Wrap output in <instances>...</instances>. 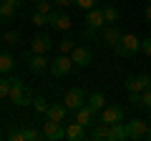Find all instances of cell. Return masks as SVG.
<instances>
[{"label":"cell","instance_id":"1","mask_svg":"<svg viewBox=\"0 0 151 141\" xmlns=\"http://www.w3.org/2000/svg\"><path fill=\"white\" fill-rule=\"evenodd\" d=\"M139 50H141V40L136 38L134 33H124L121 40L116 43V48H113V53L121 55V58H131V55H136Z\"/></svg>","mask_w":151,"mask_h":141},{"label":"cell","instance_id":"2","mask_svg":"<svg viewBox=\"0 0 151 141\" xmlns=\"http://www.w3.org/2000/svg\"><path fill=\"white\" fill-rule=\"evenodd\" d=\"M10 103L13 106H28V103H33V96H30V91L25 88V83L20 81V78H10Z\"/></svg>","mask_w":151,"mask_h":141},{"label":"cell","instance_id":"3","mask_svg":"<svg viewBox=\"0 0 151 141\" xmlns=\"http://www.w3.org/2000/svg\"><path fill=\"white\" fill-rule=\"evenodd\" d=\"M23 60L28 63V68L33 73H45L50 68V60H48V53H33V50H25L23 53Z\"/></svg>","mask_w":151,"mask_h":141},{"label":"cell","instance_id":"4","mask_svg":"<svg viewBox=\"0 0 151 141\" xmlns=\"http://www.w3.org/2000/svg\"><path fill=\"white\" fill-rule=\"evenodd\" d=\"M73 68H76V65H73V58L65 55V53H60L55 60H50V68H48V70H50V76H53V78H63V76H68Z\"/></svg>","mask_w":151,"mask_h":141},{"label":"cell","instance_id":"5","mask_svg":"<svg viewBox=\"0 0 151 141\" xmlns=\"http://www.w3.org/2000/svg\"><path fill=\"white\" fill-rule=\"evenodd\" d=\"M70 23H73V20H70V15L63 10V8L48 13V25L53 28V30H63V33H65V30L70 28Z\"/></svg>","mask_w":151,"mask_h":141},{"label":"cell","instance_id":"6","mask_svg":"<svg viewBox=\"0 0 151 141\" xmlns=\"http://www.w3.org/2000/svg\"><path fill=\"white\" fill-rule=\"evenodd\" d=\"M40 134H43V139H48V141H63L65 139V126L48 119L43 124V129H40Z\"/></svg>","mask_w":151,"mask_h":141},{"label":"cell","instance_id":"7","mask_svg":"<svg viewBox=\"0 0 151 141\" xmlns=\"http://www.w3.org/2000/svg\"><path fill=\"white\" fill-rule=\"evenodd\" d=\"M65 106H68V111H78L81 106H86V91H83L81 86H73L68 93H65Z\"/></svg>","mask_w":151,"mask_h":141},{"label":"cell","instance_id":"8","mask_svg":"<svg viewBox=\"0 0 151 141\" xmlns=\"http://www.w3.org/2000/svg\"><path fill=\"white\" fill-rule=\"evenodd\" d=\"M70 58H73V65L76 68H88L93 60V53L86 48V45H76L73 50H70Z\"/></svg>","mask_w":151,"mask_h":141},{"label":"cell","instance_id":"9","mask_svg":"<svg viewBox=\"0 0 151 141\" xmlns=\"http://www.w3.org/2000/svg\"><path fill=\"white\" fill-rule=\"evenodd\" d=\"M126 129H129V139H146L149 136V124H146L144 119H131L129 124H126Z\"/></svg>","mask_w":151,"mask_h":141},{"label":"cell","instance_id":"10","mask_svg":"<svg viewBox=\"0 0 151 141\" xmlns=\"http://www.w3.org/2000/svg\"><path fill=\"white\" fill-rule=\"evenodd\" d=\"M30 50L33 53H50L53 50V38L48 33H38L35 38L30 40Z\"/></svg>","mask_w":151,"mask_h":141},{"label":"cell","instance_id":"11","mask_svg":"<svg viewBox=\"0 0 151 141\" xmlns=\"http://www.w3.org/2000/svg\"><path fill=\"white\" fill-rule=\"evenodd\" d=\"M96 119H98V111H93L88 103H86V106H81V109L76 111V121H78V124H83L86 129L96 126Z\"/></svg>","mask_w":151,"mask_h":141},{"label":"cell","instance_id":"12","mask_svg":"<svg viewBox=\"0 0 151 141\" xmlns=\"http://www.w3.org/2000/svg\"><path fill=\"white\" fill-rule=\"evenodd\" d=\"M106 25V18H103V8H91L86 15V28H91V30H101V28Z\"/></svg>","mask_w":151,"mask_h":141},{"label":"cell","instance_id":"13","mask_svg":"<svg viewBox=\"0 0 151 141\" xmlns=\"http://www.w3.org/2000/svg\"><path fill=\"white\" fill-rule=\"evenodd\" d=\"M151 86V78L149 76H131V78H126V91L129 93H144L146 88Z\"/></svg>","mask_w":151,"mask_h":141},{"label":"cell","instance_id":"14","mask_svg":"<svg viewBox=\"0 0 151 141\" xmlns=\"http://www.w3.org/2000/svg\"><path fill=\"white\" fill-rule=\"evenodd\" d=\"M45 119L65 124V119H68V106H65V103H50L48 111H45Z\"/></svg>","mask_w":151,"mask_h":141},{"label":"cell","instance_id":"15","mask_svg":"<svg viewBox=\"0 0 151 141\" xmlns=\"http://www.w3.org/2000/svg\"><path fill=\"white\" fill-rule=\"evenodd\" d=\"M101 121H103V124L124 121V109H121V106H106V109L101 111Z\"/></svg>","mask_w":151,"mask_h":141},{"label":"cell","instance_id":"16","mask_svg":"<svg viewBox=\"0 0 151 141\" xmlns=\"http://www.w3.org/2000/svg\"><path fill=\"white\" fill-rule=\"evenodd\" d=\"M65 139H70V141H83V139H86V126L78 124V121L68 124V126H65Z\"/></svg>","mask_w":151,"mask_h":141},{"label":"cell","instance_id":"17","mask_svg":"<svg viewBox=\"0 0 151 141\" xmlns=\"http://www.w3.org/2000/svg\"><path fill=\"white\" fill-rule=\"evenodd\" d=\"M121 35H124V33H121L116 25H108V28H103V43H106L108 48H116V43L121 40Z\"/></svg>","mask_w":151,"mask_h":141},{"label":"cell","instance_id":"18","mask_svg":"<svg viewBox=\"0 0 151 141\" xmlns=\"http://www.w3.org/2000/svg\"><path fill=\"white\" fill-rule=\"evenodd\" d=\"M91 139L93 141H108L111 139V124H96L93 126V131H91Z\"/></svg>","mask_w":151,"mask_h":141},{"label":"cell","instance_id":"19","mask_svg":"<svg viewBox=\"0 0 151 141\" xmlns=\"http://www.w3.org/2000/svg\"><path fill=\"white\" fill-rule=\"evenodd\" d=\"M126 139H129V129H126L124 121L111 124V139H108V141H126Z\"/></svg>","mask_w":151,"mask_h":141},{"label":"cell","instance_id":"20","mask_svg":"<svg viewBox=\"0 0 151 141\" xmlns=\"http://www.w3.org/2000/svg\"><path fill=\"white\" fill-rule=\"evenodd\" d=\"M86 103H88V106H91L93 111H98V114H101V111L106 109V96H103L101 91H96V93H91V96L86 98Z\"/></svg>","mask_w":151,"mask_h":141},{"label":"cell","instance_id":"21","mask_svg":"<svg viewBox=\"0 0 151 141\" xmlns=\"http://www.w3.org/2000/svg\"><path fill=\"white\" fill-rule=\"evenodd\" d=\"M13 65H15V58H13L10 53H0V73H3V76L10 73Z\"/></svg>","mask_w":151,"mask_h":141},{"label":"cell","instance_id":"22","mask_svg":"<svg viewBox=\"0 0 151 141\" xmlns=\"http://www.w3.org/2000/svg\"><path fill=\"white\" fill-rule=\"evenodd\" d=\"M15 15V8L8 3V0H3L0 3V23H5V20H10V18Z\"/></svg>","mask_w":151,"mask_h":141},{"label":"cell","instance_id":"23","mask_svg":"<svg viewBox=\"0 0 151 141\" xmlns=\"http://www.w3.org/2000/svg\"><path fill=\"white\" fill-rule=\"evenodd\" d=\"M3 43H8V45H20V33H18V30H5V33H3Z\"/></svg>","mask_w":151,"mask_h":141},{"label":"cell","instance_id":"24","mask_svg":"<svg viewBox=\"0 0 151 141\" xmlns=\"http://www.w3.org/2000/svg\"><path fill=\"white\" fill-rule=\"evenodd\" d=\"M119 15H121V13H119L116 5H106V8H103V18H106V23H116Z\"/></svg>","mask_w":151,"mask_h":141},{"label":"cell","instance_id":"25","mask_svg":"<svg viewBox=\"0 0 151 141\" xmlns=\"http://www.w3.org/2000/svg\"><path fill=\"white\" fill-rule=\"evenodd\" d=\"M43 139V134L38 129H30V126H23V141H38Z\"/></svg>","mask_w":151,"mask_h":141},{"label":"cell","instance_id":"26","mask_svg":"<svg viewBox=\"0 0 151 141\" xmlns=\"http://www.w3.org/2000/svg\"><path fill=\"white\" fill-rule=\"evenodd\" d=\"M48 106H50V103L45 101L43 96H35V98H33V109H35L38 114H45V111H48Z\"/></svg>","mask_w":151,"mask_h":141},{"label":"cell","instance_id":"27","mask_svg":"<svg viewBox=\"0 0 151 141\" xmlns=\"http://www.w3.org/2000/svg\"><path fill=\"white\" fill-rule=\"evenodd\" d=\"M73 48H76V43H73L70 38H63V40L58 43V50H60V53H65V55H68V53H70Z\"/></svg>","mask_w":151,"mask_h":141},{"label":"cell","instance_id":"28","mask_svg":"<svg viewBox=\"0 0 151 141\" xmlns=\"http://www.w3.org/2000/svg\"><path fill=\"white\" fill-rule=\"evenodd\" d=\"M30 20H33V25H38V28H43L45 25V23H48V15H45V13H33V18H30Z\"/></svg>","mask_w":151,"mask_h":141},{"label":"cell","instance_id":"29","mask_svg":"<svg viewBox=\"0 0 151 141\" xmlns=\"http://www.w3.org/2000/svg\"><path fill=\"white\" fill-rule=\"evenodd\" d=\"M129 103L134 106V109H144V98H141V93H129Z\"/></svg>","mask_w":151,"mask_h":141},{"label":"cell","instance_id":"30","mask_svg":"<svg viewBox=\"0 0 151 141\" xmlns=\"http://www.w3.org/2000/svg\"><path fill=\"white\" fill-rule=\"evenodd\" d=\"M10 83L13 81H8V78H0V98H8V96H10Z\"/></svg>","mask_w":151,"mask_h":141},{"label":"cell","instance_id":"31","mask_svg":"<svg viewBox=\"0 0 151 141\" xmlns=\"http://www.w3.org/2000/svg\"><path fill=\"white\" fill-rule=\"evenodd\" d=\"M35 10L48 15V13H50V3H48V0H38V3H35Z\"/></svg>","mask_w":151,"mask_h":141},{"label":"cell","instance_id":"32","mask_svg":"<svg viewBox=\"0 0 151 141\" xmlns=\"http://www.w3.org/2000/svg\"><path fill=\"white\" fill-rule=\"evenodd\" d=\"M96 3H98V0H76V5L83 8V10H91V8H96Z\"/></svg>","mask_w":151,"mask_h":141},{"label":"cell","instance_id":"33","mask_svg":"<svg viewBox=\"0 0 151 141\" xmlns=\"http://www.w3.org/2000/svg\"><path fill=\"white\" fill-rule=\"evenodd\" d=\"M141 98H144V109L151 111V88H146V91L141 93Z\"/></svg>","mask_w":151,"mask_h":141},{"label":"cell","instance_id":"34","mask_svg":"<svg viewBox=\"0 0 151 141\" xmlns=\"http://www.w3.org/2000/svg\"><path fill=\"white\" fill-rule=\"evenodd\" d=\"M141 50H144L146 55H151V35H149V38H144V40H141Z\"/></svg>","mask_w":151,"mask_h":141},{"label":"cell","instance_id":"35","mask_svg":"<svg viewBox=\"0 0 151 141\" xmlns=\"http://www.w3.org/2000/svg\"><path fill=\"white\" fill-rule=\"evenodd\" d=\"M8 139H10V141H23V129L10 131V134H8Z\"/></svg>","mask_w":151,"mask_h":141},{"label":"cell","instance_id":"36","mask_svg":"<svg viewBox=\"0 0 151 141\" xmlns=\"http://www.w3.org/2000/svg\"><path fill=\"white\" fill-rule=\"evenodd\" d=\"M53 3L58 8H63V10H65V8H70V5H76V0H53Z\"/></svg>","mask_w":151,"mask_h":141},{"label":"cell","instance_id":"37","mask_svg":"<svg viewBox=\"0 0 151 141\" xmlns=\"http://www.w3.org/2000/svg\"><path fill=\"white\" fill-rule=\"evenodd\" d=\"M144 18H146V23H151V3H146V8H144Z\"/></svg>","mask_w":151,"mask_h":141},{"label":"cell","instance_id":"38","mask_svg":"<svg viewBox=\"0 0 151 141\" xmlns=\"http://www.w3.org/2000/svg\"><path fill=\"white\" fill-rule=\"evenodd\" d=\"M98 30H91V28H83V38H93Z\"/></svg>","mask_w":151,"mask_h":141},{"label":"cell","instance_id":"39","mask_svg":"<svg viewBox=\"0 0 151 141\" xmlns=\"http://www.w3.org/2000/svg\"><path fill=\"white\" fill-rule=\"evenodd\" d=\"M8 3H10V5H13V8H15V10H18V8H20L23 3H25V0H8Z\"/></svg>","mask_w":151,"mask_h":141},{"label":"cell","instance_id":"40","mask_svg":"<svg viewBox=\"0 0 151 141\" xmlns=\"http://www.w3.org/2000/svg\"><path fill=\"white\" fill-rule=\"evenodd\" d=\"M146 139H151V131H149V136H146Z\"/></svg>","mask_w":151,"mask_h":141},{"label":"cell","instance_id":"41","mask_svg":"<svg viewBox=\"0 0 151 141\" xmlns=\"http://www.w3.org/2000/svg\"><path fill=\"white\" fill-rule=\"evenodd\" d=\"M149 3H151V0H149Z\"/></svg>","mask_w":151,"mask_h":141},{"label":"cell","instance_id":"42","mask_svg":"<svg viewBox=\"0 0 151 141\" xmlns=\"http://www.w3.org/2000/svg\"><path fill=\"white\" fill-rule=\"evenodd\" d=\"M149 88H151V86H149Z\"/></svg>","mask_w":151,"mask_h":141}]
</instances>
